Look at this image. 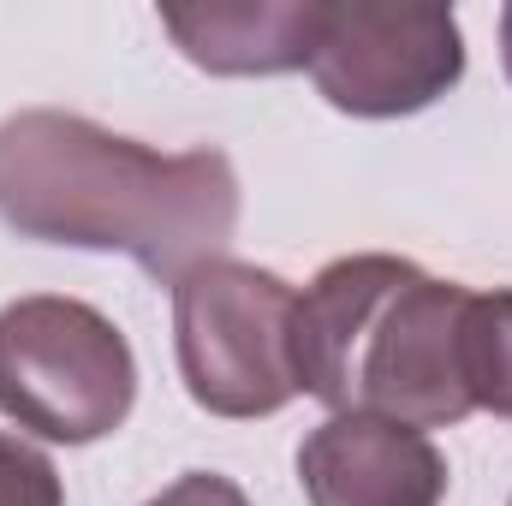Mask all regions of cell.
Segmentation results:
<instances>
[{
	"label": "cell",
	"instance_id": "obj_1",
	"mask_svg": "<svg viewBox=\"0 0 512 506\" xmlns=\"http://www.w3.org/2000/svg\"><path fill=\"white\" fill-rule=\"evenodd\" d=\"M0 221L66 251H120L179 286L239 233V173L221 149L161 155L66 108L0 120Z\"/></svg>",
	"mask_w": 512,
	"mask_h": 506
},
{
	"label": "cell",
	"instance_id": "obj_2",
	"mask_svg": "<svg viewBox=\"0 0 512 506\" xmlns=\"http://www.w3.org/2000/svg\"><path fill=\"white\" fill-rule=\"evenodd\" d=\"M471 286L423 274L411 256H334L292 316L298 393L340 411H370L411 429H453L471 417L459 381V322Z\"/></svg>",
	"mask_w": 512,
	"mask_h": 506
},
{
	"label": "cell",
	"instance_id": "obj_3",
	"mask_svg": "<svg viewBox=\"0 0 512 506\" xmlns=\"http://www.w3.org/2000/svg\"><path fill=\"white\" fill-rule=\"evenodd\" d=\"M131 399L137 358L96 304L36 292L0 310V417L54 447H90L126 423Z\"/></svg>",
	"mask_w": 512,
	"mask_h": 506
},
{
	"label": "cell",
	"instance_id": "obj_4",
	"mask_svg": "<svg viewBox=\"0 0 512 506\" xmlns=\"http://www.w3.org/2000/svg\"><path fill=\"white\" fill-rule=\"evenodd\" d=\"M292 316L298 292L239 256L197 262L173 286V352L185 393L209 417H274L298 399L292 370Z\"/></svg>",
	"mask_w": 512,
	"mask_h": 506
},
{
	"label": "cell",
	"instance_id": "obj_5",
	"mask_svg": "<svg viewBox=\"0 0 512 506\" xmlns=\"http://www.w3.org/2000/svg\"><path fill=\"white\" fill-rule=\"evenodd\" d=\"M304 72L322 102L352 120H405L435 108L465 78V36L453 6L322 0V30Z\"/></svg>",
	"mask_w": 512,
	"mask_h": 506
},
{
	"label": "cell",
	"instance_id": "obj_6",
	"mask_svg": "<svg viewBox=\"0 0 512 506\" xmlns=\"http://www.w3.org/2000/svg\"><path fill=\"white\" fill-rule=\"evenodd\" d=\"M298 483L310 506H441L447 459L411 423L340 411L304 435Z\"/></svg>",
	"mask_w": 512,
	"mask_h": 506
},
{
	"label": "cell",
	"instance_id": "obj_7",
	"mask_svg": "<svg viewBox=\"0 0 512 506\" xmlns=\"http://www.w3.org/2000/svg\"><path fill=\"white\" fill-rule=\"evenodd\" d=\"M179 54L215 78H274L310 66L322 0H239V6H161Z\"/></svg>",
	"mask_w": 512,
	"mask_h": 506
},
{
	"label": "cell",
	"instance_id": "obj_8",
	"mask_svg": "<svg viewBox=\"0 0 512 506\" xmlns=\"http://www.w3.org/2000/svg\"><path fill=\"white\" fill-rule=\"evenodd\" d=\"M459 381L471 411H495L512 423V292H471L459 322Z\"/></svg>",
	"mask_w": 512,
	"mask_h": 506
},
{
	"label": "cell",
	"instance_id": "obj_9",
	"mask_svg": "<svg viewBox=\"0 0 512 506\" xmlns=\"http://www.w3.org/2000/svg\"><path fill=\"white\" fill-rule=\"evenodd\" d=\"M0 506H66L54 459L24 447L18 435H0Z\"/></svg>",
	"mask_w": 512,
	"mask_h": 506
},
{
	"label": "cell",
	"instance_id": "obj_10",
	"mask_svg": "<svg viewBox=\"0 0 512 506\" xmlns=\"http://www.w3.org/2000/svg\"><path fill=\"white\" fill-rule=\"evenodd\" d=\"M149 506H251V501H245V489H239L233 477H221V471H185L179 483H167Z\"/></svg>",
	"mask_w": 512,
	"mask_h": 506
},
{
	"label": "cell",
	"instance_id": "obj_11",
	"mask_svg": "<svg viewBox=\"0 0 512 506\" xmlns=\"http://www.w3.org/2000/svg\"><path fill=\"white\" fill-rule=\"evenodd\" d=\"M501 60H507V78H512V6H501Z\"/></svg>",
	"mask_w": 512,
	"mask_h": 506
},
{
	"label": "cell",
	"instance_id": "obj_12",
	"mask_svg": "<svg viewBox=\"0 0 512 506\" xmlns=\"http://www.w3.org/2000/svg\"><path fill=\"white\" fill-rule=\"evenodd\" d=\"M507 506H512V501H507Z\"/></svg>",
	"mask_w": 512,
	"mask_h": 506
}]
</instances>
